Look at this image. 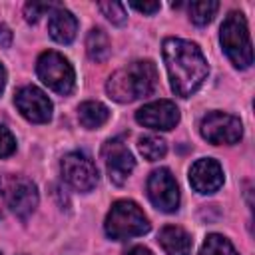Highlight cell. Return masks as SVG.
Segmentation results:
<instances>
[{
	"instance_id": "1",
	"label": "cell",
	"mask_w": 255,
	"mask_h": 255,
	"mask_svg": "<svg viewBox=\"0 0 255 255\" xmlns=\"http://www.w3.org/2000/svg\"><path fill=\"white\" fill-rule=\"evenodd\" d=\"M163 60L171 90L181 98H189L209 74L207 60L197 44L181 38H167L163 42Z\"/></svg>"
},
{
	"instance_id": "2",
	"label": "cell",
	"mask_w": 255,
	"mask_h": 255,
	"mask_svg": "<svg viewBox=\"0 0 255 255\" xmlns=\"http://www.w3.org/2000/svg\"><path fill=\"white\" fill-rule=\"evenodd\" d=\"M157 86V70L149 60L133 62L122 70H118L108 80V94L112 100L128 104L139 98L149 96Z\"/></svg>"
},
{
	"instance_id": "3",
	"label": "cell",
	"mask_w": 255,
	"mask_h": 255,
	"mask_svg": "<svg viewBox=\"0 0 255 255\" xmlns=\"http://www.w3.org/2000/svg\"><path fill=\"white\" fill-rule=\"evenodd\" d=\"M149 227L151 225L145 213L133 201H128V199L116 201L106 217V233L116 241L143 235L149 231Z\"/></svg>"
},
{
	"instance_id": "4",
	"label": "cell",
	"mask_w": 255,
	"mask_h": 255,
	"mask_svg": "<svg viewBox=\"0 0 255 255\" xmlns=\"http://www.w3.org/2000/svg\"><path fill=\"white\" fill-rule=\"evenodd\" d=\"M221 46L227 58L237 68H249L253 62L251 38L247 30V22L241 12H229L221 24Z\"/></svg>"
},
{
	"instance_id": "5",
	"label": "cell",
	"mask_w": 255,
	"mask_h": 255,
	"mask_svg": "<svg viewBox=\"0 0 255 255\" xmlns=\"http://www.w3.org/2000/svg\"><path fill=\"white\" fill-rule=\"evenodd\" d=\"M0 195L4 203L22 219H26L38 205V189L32 183V179L24 175H2Z\"/></svg>"
},
{
	"instance_id": "6",
	"label": "cell",
	"mask_w": 255,
	"mask_h": 255,
	"mask_svg": "<svg viewBox=\"0 0 255 255\" xmlns=\"http://www.w3.org/2000/svg\"><path fill=\"white\" fill-rule=\"evenodd\" d=\"M36 72H38V78L50 88L54 90L56 94L60 96H68L72 90H74V68L72 64L58 52H44L40 58H38V64H36Z\"/></svg>"
},
{
	"instance_id": "7",
	"label": "cell",
	"mask_w": 255,
	"mask_h": 255,
	"mask_svg": "<svg viewBox=\"0 0 255 255\" xmlns=\"http://www.w3.org/2000/svg\"><path fill=\"white\" fill-rule=\"evenodd\" d=\"M62 177L78 191H92L98 183V167L96 163L80 151L68 153L62 159Z\"/></svg>"
},
{
	"instance_id": "8",
	"label": "cell",
	"mask_w": 255,
	"mask_h": 255,
	"mask_svg": "<svg viewBox=\"0 0 255 255\" xmlns=\"http://www.w3.org/2000/svg\"><path fill=\"white\" fill-rule=\"evenodd\" d=\"M147 195L149 201L165 213H171L177 209L179 205V189H177V181L171 175V171L167 167H159L155 169L149 179H147Z\"/></svg>"
},
{
	"instance_id": "9",
	"label": "cell",
	"mask_w": 255,
	"mask_h": 255,
	"mask_svg": "<svg viewBox=\"0 0 255 255\" xmlns=\"http://www.w3.org/2000/svg\"><path fill=\"white\" fill-rule=\"evenodd\" d=\"M241 133H243L241 122L235 116H229L223 112H211L201 120V135L215 145L235 143L239 141Z\"/></svg>"
},
{
	"instance_id": "10",
	"label": "cell",
	"mask_w": 255,
	"mask_h": 255,
	"mask_svg": "<svg viewBox=\"0 0 255 255\" xmlns=\"http://www.w3.org/2000/svg\"><path fill=\"white\" fill-rule=\"evenodd\" d=\"M104 161H106V169L110 175V181L116 185H124L126 179L129 177V173L135 167V159L129 153V149L126 147L122 137H114L110 141H106L104 149H102Z\"/></svg>"
},
{
	"instance_id": "11",
	"label": "cell",
	"mask_w": 255,
	"mask_h": 255,
	"mask_svg": "<svg viewBox=\"0 0 255 255\" xmlns=\"http://www.w3.org/2000/svg\"><path fill=\"white\" fill-rule=\"evenodd\" d=\"M135 120L149 129H173L179 122V110L169 100H157L145 104L135 112Z\"/></svg>"
},
{
	"instance_id": "12",
	"label": "cell",
	"mask_w": 255,
	"mask_h": 255,
	"mask_svg": "<svg viewBox=\"0 0 255 255\" xmlns=\"http://www.w3.org/2000/svg\"><path fill=\"white\" fill-rule=\"evenodd\" d=\"M14 104L20 110V114L34 124H46L52 118V102L48 100V96L42 90H38L34 86L22 88L16 94Z\"/></svg>"
},
{
	"instance_id": "13",
	"label": "cell",
	"mask_w": 255,
	"mask_h": 255,
	"mask_svg": "<svg viewBox=\"0 0 255 255\" xmlns=\"http://www.w3.org/2000/svg\"><path fill=\"white\" fill-rule=\"evenodd\" d=\"M189 183L197 193H213L223 185V169L215 159H197L189 169Z\"/></svg>"
},
{
	"instance_id": "14",
	"label": "cell",
	"mask_w": 255,
	"mask_h": 255,
	"mask_svg": "<svg viewBox=\"0 0 255 255\" xmlns=\"http://www.w3.org/2000/svg\"><path fill=\"white\" fill-rule=\"evenodd\" d=\"M76 30H78V20L72 12L64 10V8H56L50 14L48 20V32L50 36L60 42V44H70L76 38Z\"/></svg>"
},
{
	"instance_id": "15",
	"label": "cell",
	"mask_w": 255,
	"mask_h": 255,
	"mask_svg": "<svg viewBox=\"0 0 255 255\" xmlns=\"http://www.w3.org/2000/svg\"><path fill=\"white\" fill-rule=\"evenodd\" d=\"M165 255H189L191 253V237L177 225H165L157 237Z\"/></svg>"
},
{
	"instance_id": "16",
	"label": "cell",
	"mask_w": 255,
	"mask_h": 255,
	"mask_svg": "<svg viewBox=\"0 0 255 255\" xmlns=\"http://www.w3.org/2000/svg\"><path fill=\"white\" fill-rule=\"evenodd\" d=\"M108 118H110V110L100 102H84L78 108V120L88 129H96V128L104 126L108 122Z\"/></svg>"
},
{
	"instance_id": "17",
	"label": "cell",
	"mask_w": 255,
	"mask_h": 255,
	"mask_svg": "<svg viewBox=\"0 0 255 255\" xmlns=\"http://www.w3.org/2000/svg\"><path fill=\"white\" fill-rule=\"evenodd\" d=\"M86 52L94 62H104L110 56V38L102 28H92L86 38Z\"/></svg>"
},
{
	"instance_id": "18",
	"label": "cell",
	"mask_w": 255,
	"mask_h": 255,
	"mask_svg": "<svg viewBox=\"0 0 255 255\" xmlns=\"http://www.w3.org/2000/svg\"><path fill=\"white\" fill-rule=\"evenodd\" d=\"M219 10V2L215 0H197L189 4V18L197 26H205L213 20L215 12Z\"/></svg>"
},
{
	"instance_id": "19",
	"label": "cell",
	"mask_w": 255,
	"mask_h": 255,
	"mask_svg": "<svg viewBox=\"0 0 255 255\" xmlns=\"http://www.w3.org/2000/svg\"><path fill=\"white\" fill-rule=\"evenodd\" d=\"M199 255H237V251L233 249V245H231L223 235L211 233V235H207V239L203 241Z\"/></svg>"
},
{
	"instance_id": "20",
	"label": "cell",
	"mask_w": 255,
	"mask_h": 255,
	"mask_svg": "<svg viewBox=\"0 0 255 255\" xmlns=\"http://www.w3.org/2000/svg\"><path fill=\"white\" fill-rule=\"evenodd\" d=\"M137 147H139V153L147 161H155V159L163 157L165 151H167L165 141L161 137H157V135H145V137H141L139 143H137Z\"/></svg>"
},
{
	"instance_id": "21",
	"label": "cell",
	"mask_w": 255,
	"mask_h": 255,
	"mask_svg": "<svg viewBox=\"0 0 255 255\" xmlns=\"http://www.w3.org/2000/svg\"><path fill=\"white\" fill-rule=\"evenodd\" d=\"M98 8L104 12V16L112 24H124L126 22V6L122 2H100Z\"/></svg>"
},
{
	"instance_id": "22",
	"label": "cell",
	"mask_w": 255,
	"mask_h": 255,
	"mask_svg": "<svg viewBox=\"0 0 255 255\" xmlns=\"http://www.w3.org/2000/svg\"><path fill=\"white\" fill-rule=\"evenodd\" d=\"M54 8H58V6L56 4H46V2H28L24 6V16H26L28 22H38L40 16H44L46 12H50Z\"/></svg>"
},
{
	"instance_id": "23",
	"label": "cell",
	"mask_w": 255,
	"mask_h": 255,
	"mask_svg": "<svg viewBox=\"0 0 255 255\" xmlns=\"http://www.w3.org/2000/svg\"><path fill=\"white\" fill-rule=\"evenodd\" d=\"M14 149H16V139H14V135L10 133L8 128L0 126V157L12 155Z\"/></svg>"
},
{
	"instance_id": "24",
	"label": "cell",
	"mask_w": 255,
	"mask_h": 255,
	"mask_svg": "<svg viewBox=\"0 0 255 255\" xmlns=\"http://www.w3.org/2000/svg\"><path fill=\"white\" fill-rule=\"evenodd\" d=\"M129 6H131L133 10H137V12H141V14H155V12L161 8L159 2H143V4H139V2H129Z\"/></svg>"
},
{
	"instance_id": "25",
	"label": "cell",
	"mask_w": 255,
	"mask_h": 255,
	"mask_svg": "<svg viewBox=\"0 0 255 255\" xmlns=\"http://www.w3.org/2000/svg\"><path fill=\"white\" fill-rule=\"evenodd\" d=\"M12 44V32L6 24H0V46L2 48H8Z\"/></svg>"
},
{
	"instance_id": "26",
	"label": "cell",
	"mask_w": 255,
	"mask_h": 255,
	"mask_svg": "<svg viewBox=\"0 0 255 255\" xmlns=\"http://www.w3.org/2000/svg\"><path fill=\"white\" fill-rule=\"evenodd\" d=\"M124 255H151V251L147 247H141V245H135L131 249H128Z\"/></svg>"
},
{
	"instance_id": "27",
	"label": "cell",
	"mask_w": 255,
	"mask_h": 255,
	"mask_svg": "<svg viewBox=\"0 0 255 255\" xmlns=\"http://www.w3.org/2000/svg\"><path fill=\"white\" fill-rule=\"evenodd\" d=\"M4 86H6V70H4V66L0 64V94L4 92Z\"/></svg>"
}]
</instances>
